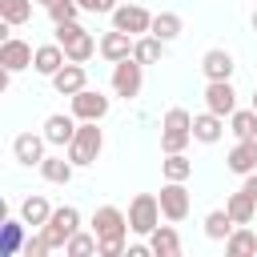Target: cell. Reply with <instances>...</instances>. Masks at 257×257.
Returning <instances> with one entry per match:
<instances>
[{
  "instance_id": "obj_1",
  "label": "cell",
  "mask_w": 257,
  "mask_h": 257,
  "mask_svg": "<svg viewBox=\"0 0 257 257\" xmlns=\"http://www.w3.org/2000/svg\"><path fill=\"white\" fill-rule=\"evenodd\" d=\"M100 153H104L100 120H80V128H76V137H72V145H68V161H72L76 169H88V165H96Z\"/></svg>"
},
{
  "instance_id": "obj_2",
  "label": "cell",
  "mask_w": 257,
  "mask_h": 257,
  "mask_svg": "<svg viewBox=\"0 0 257 257\" xmlns=\"http://www.w3.org/2000/svg\"><path fill=\"white\" fill-rule=\"evenodd\" d=\"M193 141V116L189 108H169L165 120H161V153H185Z\"/></svg>"
},
{
  "instance_id": "obj_3",
  "label": "cell",
  "mask_w": 257,
  "mask_h": 257,
  "mask_svg": "<svg viewBox=\"0 0 257 257\" xmlns=\"http://www.w3.org/2000/svg\"><path fill=\"white\" fill-rule=\"evenodd\" d=\"M161 197H153V193H137L133 197V205H128V229L133 233H141V237H149L157 225H161Z\"/></svg>"
},
{
  "instance_id": "obj_4",
  "label": "cell",
  "mask_w": 257,
  "mask_h": 257,
  "mask_svg": "<svg viewBox=\"0 0 257 257\" xmlns=\"http://www.w3.org/2000/svg\"><path fill=\"white\" fill-rule=\"evenodd\" d=\"M76 229H80V209L60 205V209H52V217H48V225H44L40 233H44L48 249H64V245H68V237H72Z\"/></svg>"
},
{
  "instance_id": "obj_5",
  "label": "cell",
  "mask_w": 257,
  "mask_h": 257,
  "mask_svg": "<svg viewBox=\"0 0 257 257\" xmlns=\"http://www.w3.org/2000/svg\"><path fill=\"white\" fill-rule=\"evenodd\" d=\"M141 84H145V64H141V60L124 56V60H116V64H112V92H116L120 100L141 96Z\"/></svg>"
},
{
  "instance_id": "obj_6",
  "label": "cell",
  "mask_w": 257,
  "mask_h": 257,
  "mask_svg": "<svg viewBox=\"0 0 257 257\" xmlns=\"http://www.w3.org/2000/svg\"><path fill=\"white\" fill-rule=\"evenodd\" d=\"M92 233L100 241H124L133 229H128V213H120L116 205H100L92 213Z\"/></svg>"
},
{
  "instance_id": "obj_7",
  "label": "cell",
  "mask_w": 257,
  "mask_h": 257,
  "mask_svg": "<svg viewBox=\"0 0 257 257\" xmlns=\"http://www.w3.org/2000/svg\"><path fill=\"white\" fill-rule=\"evenodd\" d=\"M112 28L128 32V36H145V32H153V12L124 0V4H116V12H112Z\"/></svg>"
},
{
  "instance_id": "obj_8",
  "label": "cell",
  "mask_w": 257,
  "mask_h": 257,
  "mask_svg": "<svg viewBox=\"0 0 257 257\" xmlns=\"http://www.w3.org/2000/svg\"><path fill=\"white\" fill-rule=\"evenodd\" d=\"M189 189H185V181H165L161 185V213H165V221H185L189 217Z\"/></svg>"
},
{
  "instance_id": "obj_9",
  "label": "cell",
  "mask_w": 257,
  "mask_h": 257,
  "mask_svg": "<svg viewBox=\"0 0 257 257\" xmlns=\"http://www.w3.org/2000/svg\"><path fill=\"white\" fill-rule=\"evenodd\" d=\"M205 108L217 116H233L237 112V88L233 80H209L205 84Z\"/></svg>"
},
{
  "instance_id": "obj_10",
  "label": "cell",
  "mask_w": 257,
  "mask_h": 257,
  "mask_svg": "<svg viewBox=\"0 0 257 257\" xmlns=\"http://www.w3.org/2000/svg\"><path fill=\"white\" fill-rule=\"evenodd\" d=\"M72 116L76 120H104L108 116V96L96 88H80L72 96Z\"/></svg>"
},
{
  "instance_id": "obj_11",
  "label": "cell",
  "mask_w": 257,
  "mask_h": 257,
  "mask_svg": "<svg viewBox=\"0 0 257 257\" xmlns=\"http://www.w3.org/2000/svg\"><path fill=\"white\" fill-rule=\"evenodd\" d=\"M44 149H48V137H44V133H20V137L12 141V157H16L20 165H28V169H32V165L40 169V161L48 157Z\"/></svg>"
},
{
  "instance_id": "obj_12",
  "label": "cell",
  "mask_w": 257,
  "mask_h": 257,
  "mask_svg": "<svg viewBox=\"0 0 257 257\" xmlns=\"http://www.w3.org/2000/svg\"><path fill=\"white\" fill-rule=\"evenodd\" d=\"M32 60H36V48L32 44H24L16 36H8L0 44V68H8V72H24V68H32Z\"/></svg>"
},
{
  "instance_id": "obj_13",
  "label": "cell",
  "mask_w": 257,
  "mask_h": 257,
  "mask_svg": "<svg viewBox=\"0 0 257 257\" xmlns=\"http://www.w3.org/2000/svg\"><path fill=\"white\" fill-rule=\"evenodd\" d=\"M76 128H80V120H76L72 112H52V116L44 120V137H48V145H56V149H68L72 137H76Z\"/></svg>"
},
{
  "instance_id": "obj_14",
  "label": "cell",
  "mask_w": 257,
  "mask_h": 257,
  "mask_svg": "<svg viewBox=\"0 0 257 257\" xmlns=\"http://www.w3.org/2000/svg\"><path fill=\"white\" fill-rule=\"evenodd\" d=\"M233 52L229 48H209L205 56H201V72H205V80H233Z\"/></svg>"
},
{
  "instance_id": "obj_15",
  "label": "cell",
  "mask_w": 257,
  "mask_h": 257,
  "mask_svg": "<svg viewBox=\"0 0 257 257\" xmlns=\"http://www.w3.org/2000/svg\"><path fill=\"white\" fill-rule=\"evenodd\" d=\"M52 80V88L60 92V96H76L80 88H88V72H84V64H76V60H68L56 76H48Z\"/></svg>"
},
{
  "instance_id": "obj_16",
  "label": "cell",
  "mask_w": 257,
  "mask_h": 257,
  "mask_svg": "<svg viewBox=\"0 0 257 257\" xmlns=\"http://www.w3.org/2000/svg\"><path fill=\"white\" fill-rule=\"evenodd\" d=\"M225 165H229V173H237V177L257 173V141H237V145L229 149Z\"/></svg>"
},
{
  "instance_id": "obj_17",
  "label": "cell",
  "mask_w": 257,
  "mask_h": 257,
  "mask_svg": "<svg viewBox=\"0 0 257 257\" xmlns=\"http://www.w3.org/2000/svg\"><path fill=\"white\" fill-rule=\"evenodd\" d=\"M225 137V116H217V112H197L193 116V141H201V145H217Z\"/></svg>"
},
{
  "instance_id": "obj_18",
  "label": "cell",
  "mask_w": 257,
  "mask_h": 257,
  "mask_svg": "<svg viewBox=\"0 0 257 257\" xmlns=\"http://www.w3.org/2000/svg\"><path fill=\"white\" fill-rule=\"evenodd\" d=\"M133 40H137V36H128V32L112 28V32H104V36H100V56H104L108 64H116V60L133 56Z\"/></svg>"
},
{
  "instance_id": "obj_19",
  "label": "cell",
  "mask_w": 257,
  "mask_h": 257,
  "mask_svg": "<svg viewBox=\"0 0 257 257\" xmlns=\"http://www.w3.org/2000/svg\"><path fill=\"white\" fill-rule=\"evenodd\" d=\"M64 64H68V56H64V48H60L56 40H52V44H40V48H36V60H32V68H36L40 76H56V72H60Z\"/></svg>"
},
{
  "instance_id": "obj_20",
  "label": "cell",
  "mask_w": 257,
  "mask_h": 257,
  "mask_svg": "<svg viewBox=\"0 0 257 257\" xmlns=\"http://www.w3.org/2000/svg\"><path fill=\"white\" fill-rule=\"evenodd\" d=\"M48 217H52V205H48L40 193H32V197H24V201H20V221H24V225L44 229V225H48Z\"/></svg>"
},
{
  "instance_id": "obj_21",
  "label": "cell",
  "mask_w": 257,
  "mask_h": 257,
  "mask_svg": "<svg viewBox=\"0 0 257 257\" xmlns=\"http://www.w3.org/2000/svg\"><path fill=\"white\" fill-rule=\"evenodd\" d=\"M149 245H153V257H177L181 253V237L173 225H157L149 233Z\"/></svg>"
},
{
  "instance_id": "obj_22",
  "label": "cell",
  "mask_w": 257,
  "mask_h": 257,
  "mask_svg": "<svg viewBox=\"0 0 257 257\" xmlns=\"http://www.w3.org/2000/svg\"><path fill=\"white\" fill-rule=\"evenodd\" d=\"M225 209H229V217H233L237 225H249V221L257 217V197H253V193H245V189H237V193H229Z\"/></svg>"
},
{
  "instance_id": "obj_23",
  "label": "cell",
  "mask_w": 257,
  "mask_h": 257,
  "mask_svg": "<svg viewBox=\"0 0 257 257\" xmlns=\"http://www.w3.org/2000/svg\"><path fill=\"white\" fill-rule=\"evenodd\" d=\"M60 48H64V56H68V60L84 64V60H92V52H100V40H96V36L84 28L80 36H72V40H68V44H60Z\"/></svg>"
},
{
  "instance_id": "obj_24",
  "label": "cell",
  "mask_w": 257,
  "mask_h": 257,
  "mask_svg": "<svg viewBox=\"0 0 257 257\" xmlns=\"http://www.w3.org/2000/svg\"><path fill=\"white\" fill-rule=\"evenodd\" d=\"M72 173H76V165H72L68 157H44V161H40V177H44L48 185H68Z\"/></svg>"
},
{
  "instance_id": "obj_25",
  "label": "cell",
  "mask_w": 257,
  "mask_h": 257,
  "mask_svg": "<svg viewBox=\"0 0 257 257\" xmlns=\"http://www.w3.org/2000/svg\"><path fill=\"white\" fill-rule=\"evenodd\" d=\"M161 56H165V40H161V36L145 32V36L133 40V60H141V64H157Z\"/></svg>"
},
{
  "instance_id": "obj_26",
  "label": "cell",
  "mask_w": 257,
  "mask_h": 257,
  "mask_svg": "<svg viewBox=\"0 0 257 257\" xmlns=\"http://www.w3.org/2000/svg\"><path fill=\"white\" fill-rule=\"evenodd\" d=\"M225 253H229V257H249V253H257V233L245 229V225H237V229L225 237Z\"/></svg>"
},
{
  "instance_id": "obj_27",
  "label": "cell",
  "mask_w": 257,
  "mask_h": 257,
  "mask_svg": "<svg viewBox=\"0 0 257 257\" xmlns=\"http://www.w3.org/2000/svg\"><path fill=\"white\" fill-rule=\"evenodd\" d=\"M233 229H237V221L229 217V209H213V213H205V237H209V241H225Z\"/></svg>"
},
{
  "instance_id": "obj_28",
  "label": "cell",
  "mask_w": 257,
  "mask_h": 257,
  "mask_svg": "<svg viewBox=\"0 0 257 257\" xmlns=\"http://www.w3.org/2000/svg\"><path fill=\"white\" fill-rule=\"evenodd\" d=\"M229 133H233L237 141H253V137H257V108H237V112L229 116Z\"/></svg>"
},
{
  "instance_id": "obj_29",
  "label": "cell",
  "mask_w": 257,
  "mask_h": 257,
  "mask_svg": "<svg viewBox=\"0 0 257 257\" xmlns=\"http://www.w3.org/2000/svg\"><path fill=\"white\" fill-rule=\"evenodd\" d=\"M161 173H165V181H189V177H193V161H189L185 153H165Z\"/></svg>"
},
{
  "instance_id": "obj_30",
  "label": "cell",
  "mask_w": 257,
  "mask_h": 257,
  "mask_svg": "<svg viewBox=\"0 0 257 257\" xmlns=\"http://www.w3.org/2000/svg\"><path fill=\"white\" fill-rule=\"evenodd\" d=\"M181 28H185V24H181V16H177V12H153V36H161L165 44H169V40H177V36H181Z\"/></svg>"
},
{
  "instance_id": "obj_31",
  "label": "cell",
  "mask_w": 257,
  "mask_h": 257,
  "mask_svg": "<svg viewBox=\"0 0 257 257\" xmlns=\"http://www.w3.org/2000/svg\"><path fill=\"white\" fill-rule=\"evenodd\" d=\"M88 253H100V237L96 233H72L68 245H64V257H88Z\"/></svg>"
},
{
  "instance_id": "obj_32",
  "label": "cell",
  "mask_w": 257,
  "mask_h": 257,
  "mask_svg": "<svg viewBox=\"0 0 257 257\" xmlns=\"http://www.w3.org/2000/svg\"><path fill=\"white\" fill-rule=\"evenodd\" d=\"M32 4L36 0H0V20H8L12 28L16 24H28L32 20Z\"/></svg>"
},
{
  "instance_id": "obj_33",
  "label": "cell",
  "mask_w": 257,
  "mask_h": 257,
  "mask_svg": "<svg viewBox=\"0 0 257 257\" xmlns=\"http://www.w3.org/2000/svg\"><path fill=\"white\" fill-rule=\"evenodd\" d=\"M24 249V221H4V233H0V253L12 257Z\"/></svg>"
},
{
  "instance_id": "obj_34",
  "label": "cell",
  "mask_w": 257,
  "mask_h": 257,
  "mask_svg": "<svg viewBox=\"0 0 257 257\" xmlns=\"http://www.w3.org/2000/svg\"><path fill=\"white\" fill-rule=\"evenodd\" d=\"M76 12H80V4H76V0H52V4H48V16H52V24L76 20Z\"/></svg>"
},
{
  "instance_id": "obj_35",
  "label": "cell",
  "mask_w": 257,
  "mask_h": 257,
  "mask_svg": "<svg viewBox=\"0 0 257 257\" xmlns=\"http://www.w3.org/2000/svg\"><path fill=\"white\" fill-rule=\"evenodd\" d=\"M80 12H92V16H112L116 12V0H76Z\"/></svg>"
},
{
  "instance_id": "obj_36",
  "label": "cell",
  "mask_w": 257,
  "mask_h": 257,
  "mask_svg": "<svg viewBox=\"0 0 257 257\" xmlns=\"http://www.w3.org/2000/svg\"><path fill=\"white\" fill-rule=\"evenodd\" d=\"M20 253H24V257H44V253H52V249H48L44 233H36V237H28V241H24V249H20Z\"/></svg>"
},
{
  "instance_id": "obj_37",
  "label": "cell",
  "mask_w": 257,
  "mask_h": 257,
  "mask_svg": "<svg viewBox=\"0 0 257 257\" xmlns=\"http://www.w3.org/2000/svg\"><path fill=\"white\" fill-rule=\"evenodd\" d=\"M120 253H128L124 241H100V257H120Z\"/></svg>"
},
{
  "instance_id": "obj_38",
  "label": "cell",
  "mask_w": 257,
  "mask_h": 257,
  "mask_svg": "<svg viewBox=\"0 0 257 257\" xmlns=\"http://www.w3.org/2000/svg\"><path fill=\"white\" fill-rule=\"evenodd\" d=\"M145 253H153V245H128V257H145Z\"/></svg>"
},
{
  "instance_id": "obj_39",
  "label": "cell",
  "mask_w": 257,
  "mask_h": 257,
  "mask_svg": "<svg viewBox=\"0 0 257 257\" xmlns=\"http://www.w3.org/2000/svg\"><path fill=\"white\" fill-rule=\"evenodd\" d=\"M249 24H253V32H257V8H253V16H249Z\"/></svg>"
},
{
  "instance_id": "obj_40",
  "label": "cell",
  "mask_w": 257,
  "mask_h": 257,
  "mask_svg": "<svg viewBox=\"0 0 257 257\" xmlns=\"http://www.w3.org/2000/svg\"><path fill=\"white\" fill-rule=\"evenodd\" d=\"M36 4H44V8H48V4H52V0H36Z\"/></svg>"
},
{
  "instance_id": "obj_41",
  "label": "cell",
  "mask_w": 257,
  "mask_h": 257,
  "mask_svg": "<svg viewBox=\"0 0 257 257\" xmlns=\"http://www.w3.org/2000/svg\"><path fill=\"white\" fill-rule=\"evenodd\" d=\"M253 108H257V92H253Z\"/></svg>"
},
{
  "instance_id": "obj_42",
  "label": "cell",
  "mask_w": 257,
  "mask_h": 257,
  "mask_svg": "<svg viewBox=\"0 0 257 257\" xmlns=\"http://www.w3.org/2000/svg\"><path fill=\"white\" fill-rule=\"evenodd\" d=\"M253 141H257V137H253Z\"/></svg>"
}]
</instances>
